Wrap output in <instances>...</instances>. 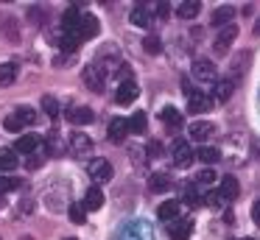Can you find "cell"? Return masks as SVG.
Returning a JSON list of instances; mask_svg holds the SVG:
<instances>
[{
    "instance_id": "obj_48",
    "label": "cell",
    "mask_w": 260,
    "mask_h": 240,
    "mask_svg": "<svg viewBox=\"0 0 260 240\" xmlns=\"http://www.w3.org/2000/svg\"><path fill=\"white\" fill-rule=\"evenodd\" d=\"M68 240H73V237H68Z\"/></svg>"
},
{
    "instance_id": "obj_8",
    "label": "cell",
    "mask_w": 260,
    "mask_h": 240,
    "mask_svg": "<svg viewBox=\"0 0 260 240\" xmlns=\"http://www.w3.org/2000/svg\"><path fill=\"white\" fill-rule=\"evenodd\" d=\"M137 95H140V87H137V81H135V78H123V81H120V87H118V92H115V100L126 106V104H132Z\"/></svg>"
},
{
    "instance_id": "obj_5",
    "label": "cell",
    "mask_w": 260,
    "mask_h": 240,
    "mask_svg": "<svg viewBox=\"0 0 260 240\" xmlns=\"http://www.w3.org/2000/svg\"><path fill=\"white\" fill-rule=\"evenodd\" d=\"M235 37H238V25H235V22H232V25H224L218 31V37H215V42H213V50L218 56H224L226 50H230V45L235 42Z\"/></svg>"
},
{
    "instance_id": "obj_12",
    "label": "cell",
    "mask_w": 260,
    "mask_h": 240,
    "mask_svg": "<svg viewBox=\"0 0 260 240\" xmlns=\"http://www.w3.org/2000/svg\"><path fill=\"white\" fill-rule=\"evenodd\" d=\"M42 145V140L37 137V134H23V137L14 143V154H23V156H31L37 148Z\"/></svg>"
},
{
    "instance_id": "obj_10",
    "label": "cell",
    "mask_w": 260,
    "mask_h": 240,
    "mask_svg": "<svg viewBox=\"0 0 260 240\" xmlns=\"http://www.w3.org/2000/svg\"><path fill=\"white\" fill-rule=\"evenodd\" d=\"M126 134H129V120L126 117H112L109 120V131H107L109 143H123Z\"/></svg>"
},
{
    "instance_id": "obj_32",
    "label": "cell",
    "mask_w": 260,
    "mask_h": 240,
    "mask_svg": "<svg viewBox=\"0 0 260 240\" xmlns=\"http://www.w3.org/2000/svg\"><path fill=\"white\" fill-rule=\"evenodd\" d=\"M215 179H218V176H215L213 167H204V170H199V173H196V184H199V187H210V184H213Z\"/></svg>"
},
{
    "instance_id": "obj_45",
    "label": "cell",
    "mask_w": 260,
    "mask_h": 240,
    "mask_svg": "<svg viewBox=\"0 0 260 240\" xmlns=\"http://www.w3.org/2000/svg\"><path fill=\"white\" fill-rule=\"evenodd\" d=\"M252 151H254V159H260V140L257 137L252 140Z\"/></svg>"
},
{
    "instance_id": "obj_35",
    "label": "cell",
    "mask_w": 260,
    "mask_h": 240,
    "mask_svg": "<svg viewBox=\"0 0 260 240\" xmlns=\"http://www.w3.org/2000/svg\"><path fill=\"white\" fill-rule=\"evenodd\" d=\"M45 159V145H40V148L34 151V154L28 156V162H25V165H28V170H37V167H40V162Z\"/></svg>"
},
{
    "instance_id": "obj_42",
    "label": "cell",
    "mask_w": 260,
    "mask_h": 240,
    "mask_svg": "<svg viewBox=\"0 0 260 240\" xmlns=\"http://www.w3.org/2000/svg\"><path fill=\"white\" fill-rule=\"evenodd\" d=\"M3 128H6V131H23V126H20V120H17L14 115L3 120Z\"/></svg>"
},
{
    "instance_id": "obj_19",
    "label": "cell",
    "mask_w": 260,
    "mask_h": 240,
    "mask_svg": "<svg viewBox=\"0 0 260 240\" xmlns=\"http://www.w3.org/2000/svg\"><path fill=\"white\" fill-rule=\"evenodd\" d=\"M179 212H182V204L179 201H162V204H159V210H157V218L159 221H168V223H174L176 218H179Z\"/></svg>"
},
{
    "instance_id": "obj_2",
    "label": "cell",
    "mask_w": 260,
    "mask_h": 240,
    "mask_svg": "<svg viewBox=\"0 0 260 240\" xmlns=\"http://www.w3.org/2000/svg\"><path fill=\"white\" fill-rule=\"evenodd\" d=\"M193 78L199 84H215L218 81V70H215V64L210 59H196L193 61Z\"/></svg>"
},
{
    "instance_id": "obj_28",
    "label": "cell",
    "mask_w": 260,
    "mask_h": 240,
    "mask_svg": "<svg viewBox=\"0 0 260 240\" xmlns=\"http://www.w3.org/2000/svg\"><path fill=\"white\" fill-rule=\"evenodd\" d=\"M146 128H148V117H146V112H135V115H132V120H129V131H135V134H146Z\"/></svg>"
},
{
    "instance_id": "obj_6",
    "label": "cell",
    "mask_w": 260,
    "mask_h": 240,
    "mask_svg": "<svg viewBox=\"0 0 260 240\" xmlns=\"http://www.w3.org/2000/svg\"><path fill=\"white\" fill-rule=\"evenodd\" d=\"M213 109V98H210L207 92H202V89H196V92L187 98V112L190 115H204V112Z\"/></svg>"
},
{
    "instance_id": "obj_21",
    "label": "cell",
    "mask_w": 260,
    "mask_h": 240,
    "mask_svg": "<svg viewBox=\"0 0 260 240\" xmlns=\"http://www.w3.org/2000/svg\"><path fill=\"white\" fill-rule=\"evenodd\" d=\"M81 207H84L87 212H95V210H101L104 207V193H101V187H90L84 193V201H81Z\"/></svg>"
},
{
    "instance_id": "obj_18",
    "label": "cell",
    "mask_w": 260,
    "mask_h": 240,
    "mask_svg": "<svg viewBox=\"0 0 260 240\" xmlns=\"http://www.w3.org/2000/svg\"><path fill=\"white\" fill-rule=\"evenodd\" d=\"M232 17H235V9L224 3V6H218V9L213 11V17H210V25H215V28L232 25Z\"/></svg>"
},
{
    "instance_id": "obj_30",
    "label": "cell",
    "mask_w": 260,
    "mask_h": 240,
    "mask_svg": "<svg viewBox=\"0 0 260 240\" xmlns=\"http://www.w3.org/2000/svg\"><path fill=\"white\" fill-rule=\"evenodd\" d=\"M42 109H45V115L51 117V120H56L59 117V100L53 98V95H42Z\"/></svg>"
},
{
    "instance_id": "obj_1",
    "label": "cell",
    "mask_w": 260,
    "mask_h": 240,
    "mask_svg": "<svg viewBox=\"0 0 260 240\" xmlns=\"http://www.w3.org/2000/svg\"><path fill=\"white\" fill-rule=\"evenodd\" d=\"M118 240H154V229H151L148 221L137 218V221H129L123 229H120Z\"/></svg>"
},
{
    "instance_id": "obj_44",
    "label": "cell",
    "mask_w": 260,
    "mask_h": 240,
    "mask_svg": "<svg viewBox=\"0 0 260 240\" xmlns=\"http://www.w3.org/2000/svg\"><path fill=\"white\" fill-rule=\"evenodd\" d=\"M157 14H159V17H168V14H171V6H168V3H157Z\"/></svg>"
},
{
    "instance_id": "obj_22",
    "label": "cell",
    "mask_w": 260,
    "mask_h": 240,
    "mask_svg": "<svg viewBox=\"0 0 260 240\" xmlns=\"http://www.w3.org/2000/svg\"><path fill=\"white\" fill-rule=\"evenodd\" d=\"M129 20H132V25H137V28H148V25H151V20H154V14H151L148 6H135Z\"/></svg>"
},
{
    "instance_id": "obj_15",
    "label": "cell",
    "mask_w": 260,
    "mask_h": 240,
    "mask_svg": "<svg viewBox=\"0 0 260 240\" xmlns=\"http://www.w3.org/2000/svg\"><path fill=\"white\" fill-rule=\"evenodd\" d=\"M218 193H221V198H224L226 204H230V201H235L238 193H241V184H238V179H235V176H221Z\"/></svg>"
},
{
    "instance_id": "obj_34",
    "label": "cell",
    "mask_w": 260,
    "mask_h": 240,
    "mask_svg": "<svg viewBox=\"0 0 260 240\" xmlns=\"http://www.w3.org/2000/svg\"><path fill=\"white\" fill-rule=\"evenodd\" d=\"M143 48H146V53H154V56H157L159 50H162V42H159V37H154V33H148V37L143 39Z\"/></svg>"
},
{
    "instance_id": "obj_29",
    "label": "cell",
    "mask_w": 260,
    "mask_h": 240,
    "mask_svg": "<svg viewBox=\"0 0 260 240\" xmlns=\"http://www.w3.org/2000/svg\"><path fill=\"white\" fill-rule=\"evenodd\" d=\"M17 162H20V156L14 154V151H9V148L0 151V170H14Z\"/></svg>"
},
{
    "instance_id": "obj_11",
    "label": "cell",
    "mask_w": 260,
    "mask_h": 240,
    "mask_svg": "<svg viewBox=\"0 0 260 240\" xmlns=\"http://www.w3.org/2000/svg\"><path fill=\"white\" fill-rule=\"evenodd\" d=\"M98 31H101V25H98V17H95V14H81V22H79V37H81V42H84V39L98 37Z\"/></svg>"
},
{
    "instance_id": "obj_25",
    "label": "cell",
    "mask_w": 260,
    "mask_h": 240,
    "mask_svg": "<svg viewBox=\"0 0 260 240\" xmlns=\"http://www.w3.org/2000/svg\"><path fill=\"white\" fill-rule=\"evenodd\" d=\"M17 64L14 61H6V64H0V89L3 87H12L14 84V78H17Z\"/></svg>"
},
{
    "instance_id": "obj_36",
    "label": "cell",
    "mask_w": 260,
    "mask_h": 240,
    "mask_svg": "<svg viewBox=\"0 0 260 240\" xmlns=\"http://www.w3.org/2000/svg\"><path fill=\"white\" fill-rule=\"evenodd\" d=\"M204 204H207V207H213V210H221V207H224L226 201L221 198V193H218V190H213V193H207V195H204Z\"/></svg>"
},
{
    "instance_id": "obj_40",
    "label": "cell",
    "mask_w": 260,
    "mask_h": 240,
    "mask_svg": "<svg viewBox=\"0 0 260 240\" xmlns=\"http://www.w3.org/2000/svg\"><path fill=\"white\" fill-rule=\"evenodd\" d=\"M146 151H148L151 159H157V156H162V143H159V140H151V143L146 145Z\"/></svg>"
},
{
    "instance_id": "obj_16",
    "label": "cell",
    "mask_w": 260,
    "mask_h": 240,
    "mask_svg": "<svg viewBox=\"0 0 260 240\" xmlns=\"http://www.w3.org/2000/svg\"><path fill=\"white\" fill-rule=\"evenodd\" d=\"M232 92H235V81H230V78H221L213 84V100H218V104H226Z\"/></svg>"
},
{
    "instance_id": "obj_37",
    "label": "cell",
    "mask_w": 260,
    "mask_h": 240,
    "mask_svg": "<svg viewBox=\"0 0 260 240\" xmlns=\"http://www.w3.org/2000/svg\"><path fill=\"white\" fill-rule=\"evenodd\" d=\"M20 179L17 176H0V193H9V190H17Z\"/></svg>"
},
{
    "instance_id": "obj_13",
    "label": "cell",
    "mask_w": 260,
    "mask_h": 240,
    "mask_svg": "<svg viewBox=\"0 0 260 240\" xmlns=\"http://www.w3.org/2000/svg\"><path fill=\"white\" fill-rule=\"evenodd\" d=\"M252 59V56H249V50H241V53H235V59H232V64H230V81H241V76L243 73H246V61Z\"/></svg>"
},
{
    "instance_id": "obj_9",
    "label": "cell",
    "mask_w": 260,
    "mask_h": 240,
    "mask_svg": "<svg viewBox=\"0 0 260 240\" xmlns=\"http://www.w3.org/2000/svg\"><path fill=\"white\" fill-rule=\"evenodd\" d=\"M90 176L95 179L98 184H104V182H109L112 179V165H109V159H90Z\"/></svg>"
},
{
    "instance_id": "obj_46",
    "label": "cell",
    "mask_w": 260,
    "mask_h": 240,
    "mask_svg": "<svg viewBox=\"0 0 260 240\" xmlns=\"http://www.w3.org/2000/svg\"><path fill=\"white\" fill-rule=\"evenodd\" d=\"M254 33L260 37V17H257V22H254Z\"/></svg>"
},
{
    "instance_id": "obj_20",
    "label": "cell",
    "mask_w": 260,
    "mask_h": 240,
    "mask_svg": "<svg viewBox=\"0 0 260 240\" xmlns=\"http://www.w3.org/2000/svg\"><path fill=\"white\" fill-rule=\"evenodd\" d=\"M68 120L73 126H87V123H92V109H87V106H70Z\"/></svg>"
},
{
    "instance_id": "obj_41",
    "label": "cell",
    "mask_w": 260,
    "mask_h": 240,
    "mask_svg": "<svg viewBox=\"0 0 260 240\" xmlns=\"http://www.w3.org/2000/svg\"><path fill=\"white\" fill-rule=\"evenodd\" d=\"M45 14H48V9H40V6H34L31 9V17H34V25H45Z\"/></svg>"
},
{
    "instance_id": "obj_27",
    "label": "cell",
    "mask_w": 260,
    "mask_h": 240,
    "mask_svg": "<svg viewBox=\"0 0 260 240\" xmlns=\"http://www.w3.org/2000/svg\"><path fill=\"white\" fill-rule=\"evenodd\" d=\"M148 187H151V193H165V190H171L168 173H154V176L148 179Z\"/></svg>"
},
{
    "instance_id": "obj_38",
    "label": "cell",
    "mask_w": 260,
    "mask_h": 240,
    "mask_svg": "<svg viewBox=\"0 0 260 240\" xmlns=\"http://www.w3.org/2000/svg\"><path fill=\"white\" fill-rule=\"evenodd\" d=\"M34 207H37V198H23L17 204V212H20V215H31V212H34Z\"/></svg>"
},
{
    "instance_id": "obj_23",
    "label": "cell",
    "mask_w": 260,
    "mask_h": 240,
    "mask_svg": "<svg viewBox=\"0 0 260 240\" xmlns=\"http://www.w3.org/2000/svg\"><path fill=\"white\" fill-rule=\"evenodd\" d=\"M159 117H162V123H165L168 128H174V131L182 126V112L176 109V106H162V112H159Z\"/></svg>"
},
{
    "instance_id": "obj_4",
    "label": "cell",
    "mask_w": 260,
    "mask_h": 240,
    "mask_svg": "<svg viewBox=\"0 0 260 240\" xmlns=\"http://www.w3.org/2000/svg\"><path fill=\"white\" fill-rule=\"evenodd\" d=\"M92 148H95V143H92L90 134H84V131H73V134H70V151H73L76 156H90Z\"/></svg>"
},
{
    "instance_id": "obj_14",
    "label": "cell",
    "mask_w": 260,
    "mask_h": 240,
    "mask_svg": "<svg viewBox=\"0 0 260 240\" xmlns=\"http://www.w3.org/2000/svg\"><path fill=\"white\" fill-rule=\"evenodd\" d=\"M81 78H84V84L92 89V92H104V76L98 73L95 64H87L84 70H81Z\"/></svg>"
},
{
    "instance_id": "obj_39",
    "label": "cell",
    "mask_w": 260,
    "mask_h": 240,
    "mask_svg": "<svg viewBox=\"0 0 260 240\" xmlns=\"http://www.w3.org/2000/svg\"><path fill=\"white\" fill-rule=\"evenodd\" d=\"M3 28H6V33H9L12 42H17V39H20V33L14 31V17H3Z\"/></svg>"
},
{
    "instance_id": "obj_3",
    "label": "cell",
    "mask_w": 260,
    "mask_h": 240,
    "mask_svg": "<svg viewBox=\"0 0 260 240\" xmlns=\"http://www.w3.org/2000/svg\"><path fill=\"white\" fill-rule=\"evenodd\" d=\"M171 159H174L176 167H190L193 159H196V154H193V148L185 143V140H176L174 151H171Z\"/></svg>"
},
{
    "instance_id": "obj_43",
    "label": "cell",
    "mask_w": 260,
    "mask_h": 240,
    "mask_svg": "<svg viewBox=\"0 0 260 240\" xmlns=\"http://www.w3.org/2000/svg\"><path fill=\"white\" fill-rule=\"evenodd\" d=\"M252 221H254V223H257V226H260V198H257V201H254V204H252Z\"/></svg>"
},
{
    "instance_id": "obj_17",
    "label": "cell",
    "mask_w": 260,
    "mask_h": 240,
    "mask_svg": "<svg viewBox=\"0 0 260 240\" xmlns=\"http://www.w3.org/2000/svg\"><path fill=\"white\" fill-rule=\"evenodd\" d=\"M193 232V221L190 218H176L171 223V240H187Z\"/></svg>"
},
{
    "instance_id": "obj_33",
    "label": "cell",
    "mask_w": 260,
    "mask_h": 240,
    "mask_svg": "<svg viewBox=\"0 0 260 240\" xmlns=\"http://www.w3.org/2000/svg\"><path fill=\"white\" fill-rule=\"evenodd\" d=\"M68 215H70V221H73V223H87V210L81 204H70L68 207Z\"/></svg>"
},
{
    "instance_id": "obj_26",
    "label": "cell",
    "mask_w": 260,
    "mask_h": 240,
    "mask_svg": "<svg viewBox=\"0 0 260 240\" xmlns=\"http://www.w3.org/2000/svg\"><path fill=\"white\" fill-rule=\"evenodd\" d=\"M193 154H196V159L204 162V165H213V162L221 159V151H218V148H210V145H202V148L193 151Z\"/></svg>"
},
{
    "instance_id": "obj_47",
    "label": "cell",
    "mask_w": 260,
    "mask_h": 240,
    "mask_svg": "<svg viewBox=\"0 0 260 240\" xmlns=\"http://www.w3.org/2000/svg\"><path fill=\"white\" fill-rule=\"evenodd\" d=\"M243 240H254V237H243Z\"/></svg>"
},
{
    "instance_id": "obj_24",
    "label": "cell",
    "mask_w": 260,
    "mask_h": 240,
    "mask_svg": "<svg viewBox=\"0 0 260 240\" xmlns=\"http://www.w3.org/2000/svg\"><path fill=\"white\" fill-rule=\"evenodd\" d=\"M199 11H202V3H199V0H185V3L176 6V14H179L182 20H196Z\"/></svg>"
},
{
    "instance_id": "obj_7",
    "label": "cell",
    "mask_w": 260,
    "mask_h": 240,
    "mask_svg": "<svg viewBox=\"0 0 260 240\" xmlns=\"http://www.w3.org/2000/svg\"><path fill=\"white\" fill-rule=\"evenodd\" d=\"M215 126L210 120H193L190 126H187V134H190L193 143H207L210 137H213Z\"/></svg>"
},
{
    "instance_id": "obj_31",
    "label": "cell",
    "mask_w": 260,
    "mask_h": 240,
    "mask_svg": "<svg viewBox=\"0 0 260 240\" xmlns=\"http://www.w3.org/2000/svg\"><path fill=\"white\" fill-rule=\"evenodd\" d=\"M14 117L20 120V126H34V123H37V112L31 109V106H20Z\"/></svg>"
}]
</instances>
